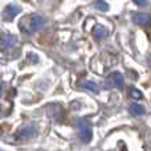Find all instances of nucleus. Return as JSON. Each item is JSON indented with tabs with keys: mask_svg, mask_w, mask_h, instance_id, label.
<instances>
[{
	"mask_svg": "<svg viewBox=\"0 0 151 151\" xmlns=\"http://www.w3.org/2000/svg\"><path fill=\"white\" fill-rule=\"evenodd\" d=\"M47 24V20H45L42 16H39V15H32L29 17V25L28 27H20V31L23 33H33V32H37L40 29L44 28V25Z\"/></svg>",
	"mask_w": 151,
	"mask_h": 151,
	"instance_id": "f257e3e1",
	"label": "nucleus"
},
{
	"mask_svg": "<svg viewBox=\"0 0 151 151\" xmlns=\"http://www.w3.org/2000/svg\"><path fill=\"white\" fill-rule=\"evenodd\" d=\"M78 126H80V138H81V141H83L85 143L86 142H89L91 139V129H90V126L86 123V121H80Z\"/></svg>",
	"mask_w": 151,
	"mask_h": 151,
	"instance_id": "f03ea898",
	"label": "nucleus"
},
{
	"mask_svg": "<svg viewBox=\"0 0 151 151\" xmlns=\"http://www.w3.org/2000/svg\"><path fill=\"white\" fill-rule=\"evenodd\" d=\"M35 135H36V129L32 127V126H27V127H23L21 130L17 131L16 138L21 139V141H25V139H31Z\"/></svg>",
	"mask_w": 151,
	"mask_h": 151,
	"instance_id": "7ed1b4c3",
	"label": "nucleus"
},
{
	"mask_svg": "<svg viewBox=\"0 0 151 151\" xmlns=\"http://www.w3.org/2000/svg\"><path fill=\"white\" fill-rule=\"evenodd\" d=\"M20 8L16 7V5L11 4V5H7V7L4 8V12H3V16H4V20L9 21V20H13L15 19V16L17 15V13H20Z\"/></svg>",
	"mask_w": 151,
	"mask_h": 151,
	"instance_id": "20e7f679",
	"label": "nucleus"
},
{
	"mask_svg": "<svg viewBox=\"0 0 151 151\" xmlns=\"http://www.w3.org/2000/svg\"><path fill=\"white\" fill-rule=\"evenodd\" d=\"M133 21L141 27H147L150 24V16L147 13H137L133 16Z\"/></svg>",
	"mask_w": 151,
	"mask_h": 151,
	"instance_id": "39448f33",
	"label": "nucleus"
},
{
	"mask_svg": "<svg viewBox=\"0 0 151 151\" xmlns=\"http://www.w3.org/2000/svg\"><path fill=\"white\" fill-rule=\"evenodd\" d=\"M109 78L111 80L113 85L117 86L118 89L123 88V83H125V80H123V77H122V74H121V73H118V72H114V73L110 74V77H109Z\"/></svg>",
	"mask_w": 151,
	"mask_h": 151,
	"instance_id": "423d86ee",
	"label": "nucleus"
},
{
	"mask_svg": "<svg viewBox=\"0 0 151 151\" xmlns=\"http://www.w3.org/2000/svg\"><path fill=\"white\" fill-rule=\"evenodd\" d=\"M16 42V37L13 35H5L1 40V47L3 49H8V48H12Z\"/></svg>",
	"mask_w": 151,
	"mask_h": 151,
	"instance_id": "0eeeda50",
	"label": "nucleus"
},
{
	"mask_svg": "<svg viewBox=\"0 0 151 151\" xmlns=\"http://www.w3.org/2000/svg\"><path fill=\"white\" fill-rule=\"evenodd\" d=\"M93 35L97 40H102V39H105V37H107L109 32H107V29L104 28L102 25H96V28L93 29Z\"/></svg>",
	"mask_w": 151,
	"mask_h": 151,
	"instance_id": "6e6552de",
	"label": "nucleus"
},
{
	"mask_svg": "<svg viewBox=\"0 0 151 151\" xmlns=\"http://www.w3.org/2000/svg\"><path fill=\"white\" fill-rule=\"evenodd\" d=\"M130 111H131V114L135 115V117H142V115H145V107L138 104H133L130 106Z\"/></svg>",
	"mask_w": 151,
	"mask_h": 151,
	"instance_id": "1a4fd4ad",
	"label": "nucleus"
},
{
	"mask_svg": "<svg viewBox=\"0 0 151 151\" xmlns=\"http://www.w3.org/2000/svg\"><path fill=\"white\" fill-rule=\"evenodd\" d=\"M82 86L83 88H86L88 90L93 91V93H98V90H99L98 85H97L96 82H91V81H85V82L82 83Z\"/></svg>",
	"mask_w": 151,
	"mask_h": 151,
	"instance_id": "9d476101",
	"label": "nucleus"
},
{
	"mask_svg": "<svg viewBox=\"0 0 151 151\" xmlns=\"http://www.w3.org/2000/svg\"><path fill=\"white\" fill-rule=\"evenodd\" d=\"M94 5H96L97 9L102 11V12H105V11L109 9V4H107L106 1H104V0H96V3H94Z\"/></svg>",
	"mask_w": 151,
	"mask_h": 151,
	"instance_id": "9b49d317",
	"label": "nucleus"
},
{
	"mask_svg": "<svg viewBox=\"0 0 151 151\" xmlns=\"http://www.w3.org/2000/svg\"><path fill=\"white\" fill-rule=\"evenodd\" d=\"M130 96L133 97V98H135V99L142 98V93L138 90V89H135V88H133V89L130 90Z\"/></svg>",
	"mask_w": 151,
	"mask_h": 151,
	"instance_id": "f8f14e48",
	"label": "nucleus"
},
{
	"mask_svg": "<svg viewBox=\"0 0 151 151\" xmlns=\"http://www.w3.org/2000/svg\"><path fill=\"white\" fill-rule=\"evenodd\" d=\"M134 3H135L137 5H145L147 3V0H134Z\"/></svg>",
	"mask_w": 151,
	"mask_h": 151,
	"instance_id": "ddd939ff",
	"label": "nucleus"
},
{
	"mask_svg": "<svg viewBox=\"0 0 151 151\" xmlns=\"http://www.w3.org/2000/svg\"><path fill=\"white\" fill-rule=\"evenodd\" d=\"M149 65H150V68H151V57L149 58Z\"/></svg>",
	"mask_w": 151,
	"mask_h": 151,
	"instance_id": "4468645a",
	"label": "nucleus"
}]
</instances>
